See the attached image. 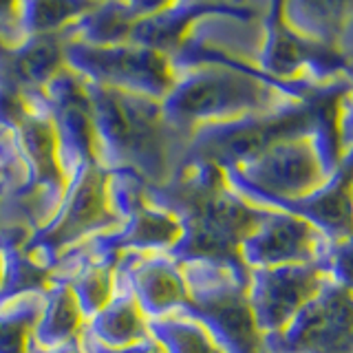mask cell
<instances>
[{
  "instance_id": "20",
  "label": "cell",
  "mask_w": 353,
  "mask_h": 353,
  "mask_svg": "<svg viewBox=\"0 0 353 353\" xmlns=\"http://www.w3.org/2000/svg\"><path fill=\"white\" fill-rule=\"evenodd\" d=\"M64 66L62 33L31 38L16 51H9V71L16 80V86L42 88Z\"/></svg>"
},
{
  "instance_id": "4",
  "label": "cell",
  "mask_w": 353,
  "mask_h": 353,
  "mask_svg": "<svg viewBox=\"0 0 353 353\" xmlns=\"http://www.w3.org/2000/svg\"><path fill=\"white\" fill-rule=\"evenodd\" d=\"M121 223L124 219L110 196V172L99 163H91L73 174L55 214L18 252L38 272L49 274L69 252L117 230Z\"/></svg>"
},
{
  "instance_id": "15",
  "label": "cell",
  "mask_w": 353,
  "mask_h": 353,
  "mask_svg": "<svg viewBox=\"0 0 353 353\" xmlns=\"http://www.w3.org/2000/svg\"><path fill=\"white\" fill-rule=\"evenodd\" d=\"M163 0H130V3H95L82 18L62 31L64 40H75L91 47H117L128 44L135 25L159 9Z\"/></svg>"
},
{
  "instance_id": "7",
  "label": "cell",
  "mask_w": 353,
  "mask_h": 353,
  "mask_svg": "<svg viewBox=\"0 0 353 353\" xmlns=\"http://www.w3.org/2000/svg\"><path fill=\"white\" fill-rule=\"evenodd\" d=\"M312 130V117L301 106H287L268 115H252L225 124L196 128L181 163H208L219 170L248 163L281 139L305 135Z\"/></svg>"
},
{
  "instance_id": "6",
  "label": "cell",
  "mask_w": 353,
  "mask_h": 353,
  "mask_svg": "<svg viewBox=\"0 0 353 353\" xmlns=\"http://www.w3.org/2000/svg\"><path fill=\"white\" fill-rule=\"evenodd\" d=\"M188 290L185 312L196 316L225 353H268L248 301V272L230 263L179 261Z\"/></svg>"
},
{
  "instance_id": "12",
  "label": "cell",
  "mask_w": 353,
  "mask_h": 353,
  "mask_svg": "<svg viewBox=\"0 0 353 353\" xmlns=\"http://www.w3.org/2000/svg\"><path fill=\"white\" fill-rule=\"evenodd\" d=\"M40 91L47 97L55 132L60 141V159L66 179L77 170L97 163V132L93 108L84 91L82 75L64 66Z\"/></svg>"
},
{
  "instance_id": "21",
  "label": "cell",
  "mask_w": 353,
  "mask_h": 353,
  "mask_svg": "<svg viewBox=\"0 0 353 353\" xmlns=\"http://www.w3.org/2000/svg\"><path fill=\"white\" fill-rule=\"evenodd\" d=\"M42 307L44 290L20 292L0 301V353H31Z\"/></svg>"
},
{
  "instance_id": "11",
  "label": "cell",
  "mask_w": 353,
  "mask_h": 353,
  "mask_svg": "<svg viewBox=\"0 0 353 353\" xmlns=\"http://www.w3.org/2000/svg\"><path fill=\"white\" fill-rule=\"evenodd\" d=\"M325 252V236L309 221L270 208H265L256 228L239 245V256L245 270L318 265L323 263Z\"/></svg>"
},
{
  "instance_id": "25",
  "label": "cell",
  "mask_w": 353,
  "mask_h": 353,
  "mask_svg": "<svg viewBox=\"0 0 353 353\" xmlns=\"http://www.w3.org/2000/svg\"><path fill=\"white\" fill-rule=\"evenodd\" d=\"M80 342H82L84 353H165L163 347L152 336H148L146 340H139V342H135V345H130V347H124V349H106L102 345H97V342L84 331Z\"/></svg>"
},
{
  "instance_id": "26",
  "label": "cell",
  "mask_w": 353,
  "mask_h": 353,
  "mask_svg": "<svg viewBox=\"0 0 353 353\" xmlns=\"http://www.w3.org/2000/svg\"><path fill=\"white\" fill-rule=\"evenodd\" d=\"M31 353H84V349H82V342L77 340V342H71V345H64V347H58V349H38V347H33Z\"/></svg>"
},
{
  "instance_id": "9",
  "label": "cell",
  "mask_w": 353,
  "mask_h": 353,
  "mask_svg": "<svg viewBox=\"0 0 353 353\" xmlns=\"http://www.w3.org/2000/svg\"><path fill=\"white\" fill-rule=\"evenodd\" d=\"M329 281L323 263L248 270V301L263 338L283 334Z\"/></svg>"
},
{
  "instance_id": "8",
  "label": "cell",
  "mask_w": 353,
  "mask_h": 353,
  "mask_svg": "<svg viewBox=\"0 0 353 353\" xmlns=\"http://www.w3.org/2000/svg\"><path fill=\"white\" fill-rule=\"evenodd\" d=\"M64 62L71 71L117 91L161 99L170 93L176 80L172 55L137 47H91L75 40H64Z\"/></svg>"
},
{
  "instance_id": "24",
  "label": "cell",
  "mask_w": 353,
  "mask_h": 353,
  "mask_svg": "<svg viewBox=\"0 0 353 353\" xmlns=\"http://www.w3.org/2000/svg\"><path fill=\"white\" fill-rule=\"evenodd\" d=\"M47 274L38 272L33 265L20 256L18 250L0 245V301L20 292L44 290Z\"/></svg>"
},
{
  "instance_id": "1",
  "label": "cell",
  "mask_w": 353,
  "mask_h": 353,
  "mask_svg": "<svg viewBox=\"0 0 353 353\" xmlns=\"http://www.w3.org/2000/svg\"><path fill=\"white\" fill-rule=\"evenodd\" d=\"M93 108L97 163L106 172H132L148 188L172 181L188 148V137L165 119L159 99L117 91L82 77Z\"/></svg>"
},
{
  "instance_id": "10",
  "label": "cell",
  "mask_w": 353,
  "mask_h": 353,
  "mask_svg": "<svg viewBox=\"0 0 353 353\" xmlns=\"http://www.w3.org/2000/svg\"><path fill=\"white\" fill-rule=\"evenodd\" d=\"M268 353H353V296L329 285L279 336H268Z\"/></svg>"
},
{
  "instance_id": "13",
  "label": "cell",
  "mask_w": 353,
  "mask_h": 353,
  "mask_svg": "<svg viewBox=\"0 0 353 353\" xmlns=\"http://www.w3.org/2000/svg\"><path fill=\"white\" fill-rule=\"evenodd\" d=\"M117 283L132 294L148 320L188 305L181 265L168 254H119Z\"/></svg>"
},
{
  "instance_id": "14",
  "label": "cell",
  "mask_w": 353,
  "mask_h": 353,
  "mask_svg": "<svg viewBox=\"0 0 353 353\" xmlns=\"http://www.w3.org/2000/svg\"><path fill=\"white\" fill-rule=\"evenodd\" d=\"M185 236V228L181 219L170 210L154 205L143 196L141 201L126 214L124 223L117 230L99 234L84 245L113 252V254H168L181 245Z\"/></svg>"
},
{
  "instance_id": "3",
  "label": "cell",
  "mask_w": 353,
  "mask_h": 353,
  "mask_svg": "<svg viewBox=\"0 0 353 353\" xmlns=\"http://www.w3.org/2000/svg\"><path fill=\"white\" fill-rule=\"evenodd\" d=\"M331 176L329 152L312 132L276 141L248 163L223 170L230 190L270 210H283L314 194Z\"/></svg>"
},
{
  "instance_id": "18",
  "label": "cell",
  "mask_w": 353,
  "mask_h": 353,
  "mask_svg": "<svg viewBox=\"0 0 353 353\" xmlns=\"http://www.w3.org/2000/svg\"><path fill=\"white\" fill-rule=\"evenodd\" d=\"M86 318L66 281L49 279L44 283V307L33 329V347L58 349L82 338Z\"/></svg>"
},
{
  "instance_id": "27",
  "label": "cell",
  "mask_w": 353,
  "mask_h": 353,
  "mask_svg": "<svg viewBox=\"0 0 353 353\" xmlns=\"http://www.w3.org/2000/svg\"><path fill=\"white\" fill-rule=\"evenodd\" d=\"M347 128L353 132V95H351V108H349V119H347Z\"/></svg>"
},
{
  "instance_id": "19",
  "label": "cell",
  "mask_w": 353,
  "mask_h": 353,
  "mask_svg": "<svg viewBox=\"0 0 353 353\" xmlns=\"http://www.w3.org/2000/svg\"><path fill=\"white\" fill-rule=\"evenodd\" d=\"M86 334L106 349H124L150 336L148 318L124 285L117 283L110 303L86 323Z\"/></svg>"
},
{
  "instance_id": "22",
  "label": "cell",
  "mask_w": 353,
  "mask_h": 353,
  "mask_svg": "<svg viewBox=\"0 0 353 353\" xmlns=\"http://www.w3.org/2000/svg\"><path fill=\"white\" fill-rule=\"evenodd\" d=\"M148 331L165 353H225L210 329L185 309L148 320Z\"/></svg>"
},
{
  "instance_id": "16",
  "label": "cell",
  "mask_w": 353,
  "mask_h": 353,
  "mask_svg": "<svg viewBox=\"0 0 353 353\" xmlns=\"http://www.w3.org/2000/svg\"><path fill=\"white\" fill-rule=\"evenodd\" d=\"M214 14H236V9L203 3H163L159 9L137 22L128 44L174 55L194 22Z\"/></svg>"
},
{
  "instance_id": "2",
  "label": "cell",
  "mask_w": 353,
  "mask_h": 353,
  "mask_svg": "<svg viewBox=\"0 0 353 353\" xmlns=\"http://www.w3.org/2000/svg\"><path fill=\"white\" fill-rule=\"evenodd\" d=\"M287 106L292 102L272 77L223 62L179 69L174 86L161 99L165 119L188 139L201 126L268 115Z\"/></svg>"
},
{
  "instance_id": "5",
  "label": "cell",
  "mask_w": 353,
  "mask_h": 353,
  "mask_svg": "<svg viewBox=\"0 0 353 353\" xmlns=\"http://www.w3.org/2000/svg\"><path fill=\"white\" fill-rule=\"evenodd\" d=\"M9 121L29 168V185L18 201V225L31 236L55 214L69 179L62 168L60 141L47 97L40 88L14 86Z\"/></svg>"
},
{
  "instance_id": "17",
  "label": "cell",
  "mask_w": 353,
  "mask_h": 353,
  "mask_svg": "<svg viewBox=\"0 0 353 353\" xmlns=\"http://www.w3.org/2000/svg\"><path fill=\"white\" fill-rule=\"evenodd\" d=\"M283 210L309 221L325 239L340 243L353 236V183L345 174H334L314 194Z\"/></svg>"
},
{
  "instance_id": "23",
  "label": "cell",
  "mask_w": 353,
  "mask_h": 353,
  "mask_svg": "<svg viewBox=\"0 0 353 353\" xmlns=\"http://www.w3.org/2000/svg\"><path fill=\"white\" fill-rule=\"evenodd\" d=\"M95 3L91 0H22L20 3V29L22 38L55 36L82 18Z\"/></svg>"
}]
</instances>
